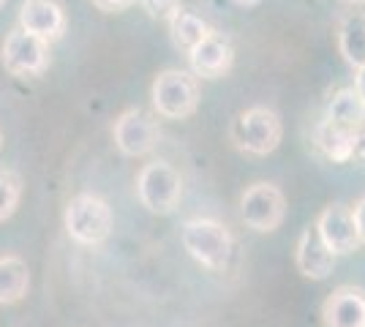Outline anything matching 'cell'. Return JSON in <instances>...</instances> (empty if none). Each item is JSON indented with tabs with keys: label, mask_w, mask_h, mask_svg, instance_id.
<instances>
[{
	"label": "cell",
	"mask_w": 365,
	"mask_h": 327,
	"mask_svg": "<svg viewBox=\"0 0 365 327\" xmlns=\"http://www.w3.org/2000/svg\"><path fill=\"white\" fill-rule=\"evenodd\" d=\"M182 246L207 270H227L235 254V240L224 224L213 218H191L182 227Z\"/></svg>",
	"instance_id": "6da1fadb"
},
{
	"label": "cell",
	"mask_w": 365,
	"mask_h": 327,
	"mask_svg": "<svg viewBox=\"0 0 365 327\" xmlns=\"http://www.w3.org/2000/svg\"><path fill=\"white\" fill-rule=\"evenodd\" d=\"M284 125L281 118L267 107H251L240 112L232 123V142L251 153V156H267L281 145Z\"/></svg>",
	"instance_id": "7a4b0ae2"
},
{
	"label": "cell",
	"mask_w": 365,
	"mask_h": 327,
	"mask_svg": "<svg viewBox=\"0 0 365 327\" xmlns=\"http://www.w3.org/2000/svg\"><path fill=\"white\" fill-rule=\"evenodd\" d=\"M66 229L82 246H98L112 232V210L101 197L79 194L66 207Z\"/></svg>",
	"instance_id": "3957f363"
},
{
	"label": "cell",
	"mask_w": 365,
	"mask_h": 327,
	"mask_svg": "<svg viewBox=\"0 0 365 327\" xmlns=\"http://www.w3.org/2000/svg\"><path fill=\"white\" fill-rule=\"evenodd\" d=\"M153 107L158 115H164L169 120H182L188 115L197 112L199 104V85L197 79L185 71L169 68L161 71L153 82Z\"/></svg>",
	"instance_id": "277c9868"
},
{
	"label": "cell",
	"mask_w": 365,
	"mask_h": 327,
	"mask_svg": "<svg viewBox=\"0 0 365 327\" xmlns=\"http://www.w3.org/2000/svg\"><path fill=\"white\" fill-rule=\"evenodd\" d=\"M139 199L150 213H172L182 197V177L167 161H153L139 172Z\"/></svg>",
	"instance_id": "5b68a950"
},
{
	"label": "cell",
	"mask_w": 365,
	"mask_h": 327,
	"mask_svg": "<svg viewBox=\"0 0 365 327\" xmlns=\"http://www.w3.org/2000/svg\"><path fill=\"white\" fill-rule=\"evenodd\" d=\"M240 216H243L245 227H251L257 232L278 229L287 216V199H284L281 188L273 183H254L251 188H245L243 199H240Z\"/></svg>",
	"instance_id": "8992f818"
},
{
	"label": "cell",
	"mask_w": 365,
	"mask_h": 327,
	"mask_svg": "<svg viewBox=\"0 0 365 327\" xmlns=\"http://www.w3.org/2000/svg\"><path fill=\"white\" fill-rule=\"evenodd\" d=\"M49 63V49H46V41L33 36V33L16 31L9 33L6 44H3V66L9 74L14 77H38Z\"/></svg>",
	"instance_id": "52a82bcc"
},
{
	"label": "cell",
	"mask_w": 365,
	"mask_h": 327,
	"mask_svg": "<svg viewBox=\"0 0 365 327\" xmlns=\"http://www.w3.org/2000/svg\"><path fill=\"white\" fill-rule=\"evenodd\" d=\"M158 142V123L155 118L142 112V109H128L123 112L115 123V145L125 156H145L150 153Z\"/></svg>",
	"instance_id": "ba28073f"
},
{
	"label": "cell",
	"mask_w": 365,
	"mask_h": 327,
	"mask_svg": "<svg viewBox=\"0 0 365 327\" xmlns=\"http://www.w3.org/2000/svg\"><path fill=\"white\" fill-rule=\"evenodd\" d=\"M317 229H319L322 240L327 243V249L338 254H351L363 243L357 237V227H354V216L349 207L344 204H327L317 218Z\"/></svg>",
	"instance_id": "9c48e42d"
},
{
	"label": "cell",
	"mask_w": 365,
	"mask_h": 327,
	"mask_svg": "<svg viewBox=\"0 0 365 327\" xmlns=\"http://www.w3.org/2000/svg\"><path fill=\"white\" fill-rule=\"evenodd\" d=\"M188 58H191V68H194L197 77L218 79L232 68L235 49H232V41H229L224 33L210 31L197 47L188 52Z\"/></svg>",
	"instance_id": "30bf717a"
},
{
	"label": "cell",
	"mask_w": 365,
	"mask_h": 327,
	"mask_svg": "<svg viewBox=\"0 0 365 327\" xmlns=\"http://www.w3.org/2000/svg\"><path fill=\"white\" fill-rule=\"evenodd\" d=\"M19 28L44 38L46 44L61 38L66 31V14L58 0H25L19 9Z\"/></svg>",
	"instance_id": "8fae6325"
},
{
	"label": "cell",
	"mask_w": 365,
	"mask_h": 327,
	"mask_svg": "<svg viewBox=\"0 0 365 327\" xmlns=\"http://www.w3.org/2000/svg\"><path fill=\"white\" fill-rule=\"evenodd\" d=\"M327 327H365V292L357 286H338L322 306Z\"/></svg>",
	"instance_id": "7c38bea8"
},
{
	"label": "cell",
	"mask_w": 365,
	"mask_h": 327,
	"mask_svg": "<svg viewBox=\"0 0 365 327\" xmlns=\"http://www.w3.org/2000/svg\"><path fill=\"white\" fill-rule=\"evenodd\" d=\"M294 256H297V267H300V273H303L305 279L322 281L333 273L335 254L327 249V243L322 240L317 224H311V227H305L303 229L300 240H297Z\"/></svg>",
	"instance_id": "4fadbf2b"
},
{
	"label": "cell",
	"mask_w": 365,
	"mask_h": 327,
	"mask_svg": "<svg viewBox=\"0 0 365 327\" xmlns=\"http://www.w3.org/2000/svg\"><path fill=\"white\" fill-rule=\"evenodd\" d=\"M324 123L335 125V128H344V131H351V134L360 131V125L365 123V101L357 95L354 88H344V90H338L330 98Z\"/></svg>",
	"instance_id": "5bb4252c"
},
{
	"label": "cell",
	"mask_w": 365,
	"mask_h": 327,
	"mask_svg": "<svg viewBox=\"0 0 365 327\" xmlns=\"http://www.w3.org/2000/svg\"><path fill=\"white\" fill-rule=\"evenodd\" d=\"M338 49L351 68L365 66V14L346 11L338 22Z\"/></svg>",
	"instance_id": "9a60e30c"
},
{
	"label": "cell",
	"mask_w": 365,
	"mask_h": 327,
	"mask_svg": "<svg viewBox=\"0 0 365 327\" xmlns=\"http://www.w3.org/2000/svg\"><path fill=\"white\" fill-rule=\"evenodd\" d=\"M31 273L19 256H0V306L16 303L28 295Z\"/></svg>",
	"instance_id": "2e32d148"
},
{
	"label": "cell",
	"mask_w": 365,
	"mask_h": 327,
	"mask_svg": "<svg viewBox=\"0 0 365 327\" xmlns=\"http://www.w3.org/2000/svg\"><path fill=\"white\" fill-rule=\"evenodd\" d=\"M169 31H172V38H175V44L185 52H191V49L197 47L199 41L210 33V25L197 16L194 11H185V9H178L175 14L169 16Z\"/></svg>",
	"instance_id": "e0dca14e"
},
{
	"label": "cell",
	"mask_w": 365,
	"mask_h": 327,
	"mask_svg": "<svg viewBox=\"0 0 365 327\" xmlns=\"http://www.w3.org/2000/svg\"><path fill=\"white\" fill-rule=\"evenodd\" d=\"M319 145H322V150L327 153V158H333L338 164H346L349 158H354V134H351V131H344V128L322 123Z\"/></svg>",
	"instance_id": "ac0fdd59"
},
{
	"label": "cell",
	"mask_w": 365,
	"mask_h": 327,
	"mask_svg": "<svg viewBox=\"0 0 365 327\" xmlns=\"http://www.w3.org/2000/svg\"><path fill=\"white\" fill-rule=\"evenodd\" d=\"M22 199V180L11 170H0V221L14 216L16 204Z\"/></svg>",
	"instance_id": "d6986e66"
},
{
	"label": "cell",
	"mask_w": 365,
	"mask_h": 327,
	"mask_svg": "<svg viewBox=\"0 0 365 327\" xmlns=\"http://www.w3.org/2000/svg\"><path fill=\"white\" fill-rule=\"evenodd\" d=\"M142 6L155 19H169V16L180 9V0H142Z\"/></svg>",
	"instance_id": "ffe728a7"
},
{
	"label": "cell",
	"mask_w": 365,
	"mask_h": 327,
	"mask_svg": "<svg viewBox=\"0 0 365 327\" xmlns=\"http://www.w3.org/2000/svg\"><path fill=\"white\" fill-rule=\"evenodd\" d=\"M351 216H354V227H357V237H360V243H365V197L360 202L354 204V210H351Z\"/></svg>",
	"instance_id": "44dd1931"
},
{
	"label": "cell",
	"mask_w": 365,
	"mask_h": 327,
	"mask_svg": "<svg viewBox=\"0 0 365 327\" xmlns=\"http://www.w3.org/2000/svg\"><path fill=\"white\" fill-rule=\"evenodd\" d=\"M101 11H123V9H128L134 0H93Z\"/></svg>",
	"instance_id": "7402d4cb"
},
{
	"label": "cell",
	"mask_w": 365,
	"mask_h": 327,
	"mask_svg": "<svg viewBox=\"0 0 365 327\" xmlns=\"http://www.w3.org/2000/svg\"><path fill=\"white\" fill-rule=\"evenodd\" d=\"M354 156L365 161V131H357V134H354Z\"/></svg>",
	"instance_id": "603a6c76"
},
{
	"label": "cell",
	"mask_w": 365,
	"mask_h": 327,
	"mask_svg": "<svg viewBox=\"0 0 365 327\" xmlns=\"http://www.w3.org/2000/svg\"><path fill=\"white\" fill-rule=\"evenodd\" d=\"M354 90H357V95L365 101V66H363V68H357V77H354Z\"/></svg>",
	"instance_id": "cb8c5ba5"
},
{
	"label": "cell",
	"mask_w": 365,
	"mask_h": 327,
	"mask_svg": "<svg viewBox=\"0 0 365 327\" xmlns=\"http://www.w3.org/2000/svg\"><path fill=\"white\" fill-rule=\"evenodd\" d=\"M237 3H243V6H254V3H259V0H237Z\"/></svg>",
	"instance_id": "d4e9b609"
},
{
	"label": "cell",
	"mask_w": 365,
	"mask_h": 327,
	"mask_svg": "<svg viewBox=\"0 0 365 327\" xmlns=\"http://www.w3.org/2000/svg\"><path fill=\"white\" fill-rule=\"evenodd\" d=\"M346 3H351V6H363L365 0H346Z\"/></svg>",
	"instance_id": "484cf974"
},
{
	"label": "cell",
	"mask_w": 365,
	"mask_h": 327,
	"mask_svg": "<svg viewBox=\"0 0 365 327\" xmlns=\"http://www.w3.org/2000/svg\"><path fill=\"white\" fill-rule=\"evenodd\" d=\"M3 3H6V0H0V9H3Z\"/></svg>",
	"instance_id": "4316f807"
}]
</instances>
